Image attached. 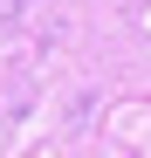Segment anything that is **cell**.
<instances>
[]
</instances>
